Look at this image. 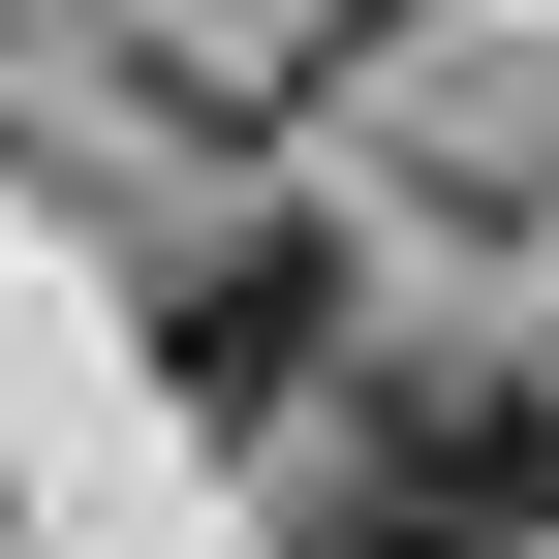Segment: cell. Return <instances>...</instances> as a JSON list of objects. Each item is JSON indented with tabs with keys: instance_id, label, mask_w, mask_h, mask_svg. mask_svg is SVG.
Instances as JSON below:
<instances>
[{
	"instance_id": "1",
	"label": "cell",
	"mask_w": 559,
	"mask_h": 559,
	"mask_svg": "<svg viewBox=\"0 0 559 559\" xmlns=\"http://www.w3.org/2000/svg\"><path fill=\"white\" fill-rule=\"evenodd\" d=\"M280 559H559V373H342L280 436Z\"/></svg>"
},
{
	"instance_id": "2",
	"label": "cell",
	"mask_w": 559,
	"mask_h": 559,
	"mask_svg": "<svg viewBox=\"0 0 559 559\" xmlns=\"http://www.w3.org/2000/svg\"><path fill=\"white\" fill-rule=\"evenodd\" d=\"M124 342H156V404H187L218 466H280V436L342 404V218H187Z\"/></svg>"
}]
</instances>
